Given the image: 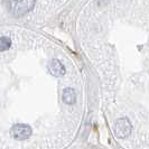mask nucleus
Instances as JSON below:
<instances>
[{"label": "nucleus", "instance_id": "20e7f679", "mask_svg": "<svg viewBox=\"0 0 149 149\" xmlns=\"http://www.w3.org/2000/svg\"><path fill=\"white\" fill-rule=\"evenodd\" d=\"M48 71L54 76H63L65 74V67L58 60H52L48 64Z\"/></svg>", "mask_w": 149, "mask_h": 149}, {"label": "nucleus", "instance_id": "f257e3e1", "mask_svg": "<svg viewBox=\"0 0 149 149\" xmlns=\"http://www.w3.org/2000/svg\"><path fill=\"white\" fill-rule=\"evenodd\" d=\"M35 1L36 0H10L9 8L15 16H22L34 8Z\"/></svg>", "mask_w": 149, "mask_h": 149}, {"label": "nucleus", "instance_id": "f03ea898", "mask_svg": "<svg viewBox=\"0 0 149 149\" xmlns=\"http://www.w3.org/2000/svg\"><path fill=\"white\" fill-rule=\"evenodd\" d=\"M114 134L119 138H125L131 132V125L127 118H122L116 121L114 123Z\"/></svg>", "mask_w": 149, "mask_h": 149}, {"label": "nucleus", "instance_id": "39448f33", "mask_svg": "<svg viewBox=\"0 0 149 149\" xmlns=\"http://www.w3.org/2000/svg\"><path fill=\"white\" fill-rule=\"evenodd\" d=\"M63 101L66 104H74L76 101V93L73 89H65L63 92Z\"/></svg>", "mask_w": 149, "mask_h": 149}, {"label": "nucleus", "instance_id": "423d86ee", "mask_svg": "<svg viewBox=\"0 0 149 149\" xmlns=\"http://www.w3.org/2000/svg\"><path fill=\"white\" fill-rule=\"evenodd\" d=\"M11 45V40L9 37H1V52H5L9 49Z\"/></svg>", "mask_w": 149, "mask_h": 149}, {"label": "nucleus", "instance_id": "7ed1b4c3", "mask_svg": "<svg viewBox=\"0 0 149 149\" xmlns=\"http://www.w3.org/2000/svg\"><path fill=\"white\" fill-rule=\"evenodd\" d=\"M10 134L17 140H25L31 134V128L28 125H16L11 128Z\"/></svg>", "mask_w": 149, "mask_h": 149}]
</instances>
